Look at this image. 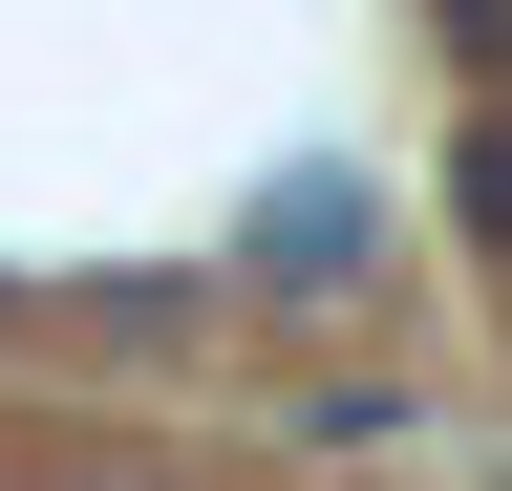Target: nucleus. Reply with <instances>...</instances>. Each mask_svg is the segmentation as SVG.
Masks as SVG:
<instances>
[{
  "label": "nucleus",
  "instance_id": "nucleus-1",
  "mask_svg": "<svg viewBox=\"0 0 512 491\" xmlns=\"http://www.w3.org/2000/svg\"><path fill=\"white\" fill-rule=\"evenodd\" d=\"M470 214H491V235H512V129H470Z\"/></svg>",
  "mask_w": 512,
  "mask_h": 491
}]
</instances>
